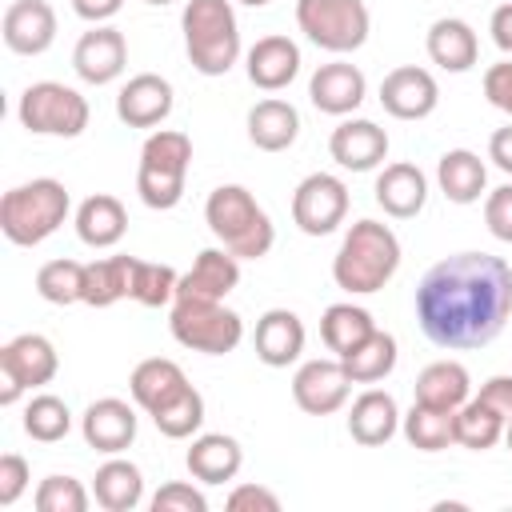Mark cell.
Here are the masks:
<instances>
[{"instance_id": "6da1fadb", "label": "cell", "mask_w": 512, "mask_h": 512, "mask_svg": "<svg viewBox=\"0 0 512 512\" xmlns=\"http://www.w3.org/2000/svg\"><path fill=\"white\" fill-rule=\"evenodd\" d=\"M512 316V268L492 252L436 260L416 284V324L448 352L492 344Z\"/></svg>"}, {"instance_id": "484cf974", "label": "cell", "mask_w": 512, "mask_h": 512, "mask_svg": "<svg viewBox=\"0 0 512 512\" xmlns=\"http://www.w3.org/2000/svg\"><path fill=\"white\" fill-rule=\"evenodd\" d=\"M184 388H188V376H184V368H180L176 360H168V356H148V360H140V364L132 368V376H128L132 404L144 408L148 416H152L156 408H164L168 400H176Z\"/></svg>"}, {"instance_id": "30bf717a", "label": "cell", "mask_w": 512, "mask_h": 512, "mask_svg": "<svg viewBox=\"0 0 512 512\" xmlns=\"http://www.w3.org/2000/svg\"><path fill=\"white\" fill-rule=\"evenodd\" d=\"M60 372V356L48 336L40 332H20L0 348V404L12 408L24 392L52 384Z\"/></svg>"}, {"instance_id": "db71d44e", "label": "cell", "mask_w": 512, "mask_h": 512, "mask_svg": "<svg viewBox=\"0 0 512 512\" xmlns=\"http://www.w3.org/2000/svg\"><path fill=\"white\" fill-rule=\"evenodd\" d=\"M240 4H248V8H264L268 0H240Z\"/></svg>"}, {"instance_id": "4316f807", "label": "cell", "mask_w": 512, "mask_h": 512, "mask_svg": "<svg viewBox=\"0 0 512 512\" xmlns=\"http://www.w3.org/2000/svg\"><path fill=\"white\" fill-rule=\"evenodd\" d=\"M424 48H428V60L444 72H468L480 56V40L472 32L468 20L460 16H440L432 20L428 36H424Z\"/></svg>"}, {"instance_id": "d4e9b609", "label": "cell", "mask_w": 512, "mask_h": 512, "mask_svg": "<svg viewBox=\"0 0 512 512\" xmlns=\"http://www.w3.org/2000/svg\"><path fill=\"white\" fill-rule=\"evenodd\" d=\"M184 464H188L192 480H200V484H228V480H236V472L244 464V448L228 432H200L192 440Z\"/></svg>"}, {"instance_id": "7c38bea8", "label": "cell", "mask_w": 512, "mask_h": 512, "mask_svg": "<svg viewBox=\"0 0 512 512\" xmlns=\"http://www.w3.org/2000/svg\"><path fill=\"white\" fill-rule=\"evenodd\" d=\"M352 380L344 372V360H304L292 376V400L308 416H332L348 404Z\"/></svg>"}, {"instance_id": "ac0fdd59", "label": "cell", "mask_w": 512, "mask_h": 512, "mask_svg": "<svg viewBox=\"0 0 512 512\" xmlns=\"http://www.w3.org/2000/svg\"><path fill=\"white\" fill-rule=\"evenodd\" d=\"M364 96H368V80L348 60L320 64L312 72V80H308V100L324 116H348V112H356L364 104Z\"/></svg>"}, {"instance_id": "11a10c76", "label": "cell", "mask_w": 512, "mask_h": 512, "mask_svg": "<svg viewBox=\"0 0 512 512\" xmlns=\"http://www.w3.org/2000/svg\"><path fill=\"white\" fill-rule=\"evenodd\" d=\"M144 4H156L160 8V4H172V0H144Z\"/></svg>"}, {"instance_id": "816d5d0a", "label": "cell", "mask_w": 512, "mask_h": 512, "mask_svg": "<svg viewBox=\"0 0 512 512\" xmlns=\"http://www.w3.org/2000/svg\"><path fill=\"white\" fill-rule=\"evenodd\" d=\"M488 160H492L500 172L512 176V124L492 132V140H488Z\"/></svg>"}, {"instance_id": "83f0119b", "label": "cell", "mask_w": 512, "mask_h": 512, "mask_svg": "<svg viewBox=\"0 0 512 512\" xmlns=\"http://www.w3.org/2000/svg\"><path fill=\"white\" fill-rule=\"evenodd\" d=\"M296 136H300V112L288 100L268 96L248 108V140L260 152H284L296 144Z\"/></svg>"}, {"instance_id": "b9f144b4", "label": "cell", "mask_w": 512, "mask_h": 512, "mask_svg": "<svg viewBox=\"0 0 512 512\" xmlns=\"http://www.w3.org/2000/svg\"><path fill=\"white\" fill-rule=\"evenodd\" d=\"M32 504H36V512H84L88 488L76 476H44Z\"/></svg>"}, {"instance_id": "d6986e66", "label": "cell", "mask_w": 512, "mask_h": 512, "mask_svg": "<svg viewBox=\"0 0 512 512\" xmlns=\"http://www.w3.org/2000/svg\"><path fill=\"white\" fill-rule=\"evenodd\" d=\"M328 152L340 168L348 172H372L376 164L388 160V132L376 124V120H364V116H352V120H340L328 136Z\"/></svg>"}, {"instance_id": "f5cc1de1", "label": "cell", "mask_w": 512, "mask_h": 512, "mask_svg": "<svg viewBox=\"0 0 512 512\" xmlns=\"http://www.w3.org/2000/svg\"><path fill=\"white\" fill-rule=\"evenodd\" d=\"M504 444H508V448H512V420H508V424H504Z\"/></svg>"}, {"instance_id": "9c48e42d", "label": "cell", "mask_w": 512, "mask_h": 512, "mask_svg": "<svg viewBox=\"0 0 512 512\" xmlns=\"http://www.w3.org/2000/svg\"><path fill=\"white\" fill-rule=\"evenodd\" d=\"M168 328H172V340L180 348H192L204 356H228L244 340V320H240V312L224 308V300L220 304L172 300Z\"/></svg>"}, {"instance_id": "f546056e", "label": "cell", "mask_w": 512, "mask_h": 512, "mask_svg": "<svg viewBox=\"0 0 512 512\" xmlns=\"http://www.w3.org/2000/svg\"><path fill=\"white\" fill-rule=\"evenodd\" d=\"M92 496H96V504H100L104 512H132V508H140V500H144V476H140V468H136L132 460L112 456V460H104V464L96 468V476H92Z\"/></svg>"}, {"instance_id": "d590c367", "label": "cell", "mask_w": 512, "mask_h": 512, "mask_svg": "<svg viewBox=\"0 0 512 512\" xmlns=\"http://www.w3.org/2000/svg\"><path fill=\"white\" fill-rule=\"evenodd\" d=\"M340 360H344V372H348L352 384H380L384 376H392V368L400 360V348H396V336L392 332H380L376 328L364 344H356Z\"/></svg>"}, {"instance_id": "44dd1931", "label": "cell", "mask_w": 512, "mask_h": 512, "mask_svg": "<svg viewBox=\"0 0 512 512\" xmlns=\"http://www.w3.org/2000/svg\"><path fill=\"white\" fill-rule=\"evenodd\" d=\"M244 72H248V80L260 92H280L300 72V44L288 40V36H280V32L276 36H260L248 48V56H244Z\"/></svg>"}, {"instance_id": "3957f363", "label": "cell", "mask_w": 512, "mask_h": 512, "mask_svg": "<svg viewBox=\"0 0 512 512\" xmlns=\"http://www.w3.org/2000/svg\"><path fill=\"white\" fill-rule=\"evenodd\" d=\"M204 220L208 232L240 260H260L276 244V228L268 212L256 204V196L244 184H220L204 200Z\"/></svg>"}, {"instance_id": "ab89813d", "label": "cell", "mask_w": 512, "mask_h": 512, "mask_svg": "<svg viewBox=\"0 0 512 512\" xmlns=\"http://www.w3.org/2000/svg\"><path fill=\"white\" fill-rule=\"evenodd\" d=\"M152 424H156L160 436H168V440H188V436H196L200 424H204V396L188 384L176 400H168L164 408L152 412Z\"/></svg>"}, {"instance_id": "836d02e7", "label": "cell", "mask_w": 512, "mask_h": 512, "mask_svg": "<svg viewBox=\"0 0 512 512\" xmlns=\"http://www.w3.org/2000/svg\"><path fill=\"white\" fill-rule=\"evenodd\" d=\"M372 332H376L372 312L360 308V304H352V300L328 304L324 316H320V340H324V348L336 352V356H348V352H352L356 344H364Z\"/></svg>"}, {"instance_id": "5bb4252c", "label": "cell", "mask_w": 512, "mask_h": 512, "mask_svg": "<svg viewBox=\"0 0 512 512\" xmlns=\"http://www.w3.org/2000/svg\"><path fill=\"white\" fill-rule=\"evenodd\" d=\"M380 104L388 116L396 120H424L436 112L440 104V88H436V76L428 68H416V64H400L392 68L384 80H380Z\"/></svg>"}, {"instance_id": "277c9868", "label": "cell", "mask_w": 512, "mask_h": 512, "mask_svg": "<svg viewBox=\"0 0 512 512\" xmlns=\"http://www.w3.org/2000/svg\"><path fill=\"white\" fill-rule=\"evenodd\" d=\"M68 208H72L68 188L52 176H36L0 196V232L16 248H36L68 220Z\"/></svg>"}, {"instance_id": "f1b7e54d", "label": "cell", "mask_w": 512, "mask_h": 512, "mask_svg": "<svg viewBox=\"0 0 512 512\" xmlns=\"http://www.w3.org/2000/svg\"><path fill=\"white\" fill-rule=\"evenodd\" d=\"M436 184L452 204H476L480 196H488V168L476 152L448 148L436 160Z\"/></svg>"}, {"instance_id": "bcb514c9", "label": "cell", "mask_w": 512, "mask_h": 512, "mask_svg": "<svg viewBox=\"0 0 512 512\" xmlns=\"http://www.w3.org/2000/svg\"><path fill=\"white\" fill-rule=\"evenodd\" d=\"M224 504L232 512H280V496L264 484H236Z\"/></svg>"}, {"instance_id": "5b68a950", "label": "cell", "mask_w": 512, "mask_h": 512, "mask_svg": "<svg viewBox=\"0 0 512 512\" xmlns=\"http://www.w3.org/2000/svg\"><path fill=\"white\" fill-rule=\"evenodd\" d=\"M184 52L200 76H224L240 60V24L232 0H188L180 12Z\"/></svg>"}, {"instance_id": "4fadbf2b", "label": "cell", "mask_w": 512, "mask_h": 512, "mask_svg": "<svg viewBox=\"0 0 512 512\" xmlns=\"http://www.w3.org/2000/svg\"><path fill=\"white\" fill-rule=\"evenodd\" d=\"M72 68L84 84H112L124 68H128V40L120 28L112 24H92V32H84L72 48Z\"/></svg>"}, {"instance_id": "f6af8a7d", "label": "cell", "mask_w": 512, "mask_h": 512, "mask_svg": "<svg viewBox=\"0 0 512 512\" xmlns=\"http://www.w3.org/2000/svg\"><path fill=\"white\" fill-rule=\"evenodd\" d=\"M28 480H32L28 460L16 456V452H4V456H0V508H12V504L24 496Z\"/></svg>"}, {"instance_id": "7bdbcfd3", "label": "cell", "mask_w": 512, "mask_h": 512, "mask_svg": "<svg viewBox=\"0 0 512 512\" xmlns=\"http://www.w3.org/2000/svg\"><path fill=\"white\" fill-rule=\"evenodd\" d=\"M152 512H208V496L184 480H168L152 496Z\"/></svg>"}, {"instance_id": "1f68e13d", "label": "cell", "mask_w": 512, "mask_h": 512, "mask_svg": "<svg viewBox=\"0 0 512 512\" xmlns=\"http://www.w3.org/2000/svg\"><path fill=\"white\" fill-rule=\"evenodd\" d=\"M132 268L136 256H104L84 264V300L88 308H112L116 300H132Z\"/></svg>"}, {"instance_id": "ba28073f", "label": "cell", "mask_w": 512, "mask_h": 512, "mask_svg": "<svg viewBox=\"0 0 512 512\" xmlns=\"http://www.w3.org/2000/svg\"><path fill=\"white\" fill-rule=\"evenodd\" d=\"M88 100L60 84V80H36L20 92V104H16V120L32 132V136H80L88 128Z\"/></svg>"}, {"instance_id": "cb8c5ba5", "label": "cell", "mask_w": 512, "mask_h": 512, "mask_svg": "<svg viewBox=\"0 0 512 512\" xmlns=\"http://www.w3.org/2000/svg\"><path fill=\"white\" fill-rule=\"evenodd\" d=\"M376 204L396 216V220H412L424 212V200H428V176L408 164V160H396V164H384V172L376 176Z\"/></svg>"}, {"instance_id": "7a4b0ae2", "label": "cell", "mask_w": 512, "mask_h": 512, "mask_svg": "<svg viewBox=\"0 0 512 512\" xmlns=\"http://www.w3.org/2000/svg\"><path fill=\"white\" fill-rule=\"evenodd\" d=\"M400 268V240L380 220H356L336 256H332V280L348 296H372L380 292Z\"/></svg>"}, {"instance_id": "60d3db41", "label": "cell", "mask_w": 512, "mask_h": 512, "mask_svg": "<svg viewBox=\"0 0 512 512\" xmlns=\"http://www.w3.org/2000/svg\"><path fill=\"white\" fill-rule=\"evenodd\" d=\"M176 268L172 264H160V260H140L136 256V268H132V300L144 304V308H164L176 300Z\"/></svg>"}, {"instance_id": "e575fe53", "label": "cell", "mask_w": 512, "mask_h": 512, "mask_svg": "<svg viewBox=\"0 0 512 512\" xmlns=\"http://www.w3.org/2000/svg\"><path fill=\"white\" fill-rule=\"evenodd\" d=\"M400 432L416 452H444L456 444V412L412 400L408 416H400Z\"/></svg>"}, {"instance_id": "8fae6325", "label": "cell", "mask_w": 512, "mask_h": 512, "mask_svg": "<svg viewBox=\"0 0 512 512\" xmlns=\"http://www.w3.org/2000/svg\"><path fill=\"white\" fill-rule=\"evenodd\" d=\"M348 216V184L332 172H312L292 192V224L304 236H328Z\"/></svg>"}, {"instance_id": "2e32d148", "label": "cell", "mask_w": 512, "mask_h": 512, "mask_svg": "<svg viewBox=\"0 0 512 512\" xmlns=\"http://www.w3.org/2000/svg\"><path fill=\"white\" fill-rule=\"evenodd\" d=\"M0 36L16 56H44L56 40V12L48 0H12L0 20Z\"/></svg>"}, {"instance_id": "681fc988", "label": "cell", "mask_w": 512, "mask_h": 512, "mask_svg": "<svg viewBox=\"0 0 512 512\" xmlns=\"http://www.w3.org/2000/svg\"><path fill=\"white\" fill-rule=\"evenodd\" d=\"M488 32H492V44H496L504 56H512V0H508V4H500V8L492 12Z\"/></svg>"}, {"instance_id": "8992f818", "label": "cell", "mask_w": 512, "mask_h": 512, "mask_svg": "<svg viewBox=\"0 0 512 512\" xmlns=\"http://www.w3.org/2000/svg\"><path fill=\"white\" fill-rule=\"evenodd\" d=\"M192 168V140L176 128H156L140 148L136 192L152 212H168L184 200V180Z\"/></svg>"}, {"instance_id": "ee69618b", "label": "cell", "mask_w": 512, "mask_h": 512, "mask_svg": "<svg viewBox=\"0 0 512 512\" xmlns=\"http://www.w3.org/2000/svg\"><path fill=\"white\" fill-rule=\"evenodd\" d=\"M484 224L496 240L512 244V184H500L484 196Z\"/></svg>"}, {"instance_id": "8d00e7d4", "label": "cell", "mask_w": 512, "mask_h": 512, "mask_svg": "<svg viewBox=\"0 0 512 512\" xmlns=\"http://www.w3.org/2000/svg\"><path fill=\"white\" fill-rule=\"evenodd\" d=\"M504 416L484 404L480 396H468L460 408H456V444L468 448V452H484L492 448L496 440H504Z\"/></svg>"}, {"instance_id": "ffe728a7", "label": "cell", "mask_w": 512, "mask_h": 512, "mask_svg": "<svg viewBox=\"0 0 512 512\" xmlns=\"http://www.w3.org/2000/svg\"><path fill=\"white\" fill-rule=\"evenodd\" d=\"M172 104H176V92L156 72H140V76H132L116 92V116L128 128H156V124H164L172 116Z\"/></svg>"}, {"instance_id": "e0dca14e", "label": "cell", "mask_w": 512, "mask_h": 512, "mask_svg": "<svg viewBox=\"0 0 512 512\" xmlns=\"http://www.w3.org/2000/svg\"><path fill=\"white\" fill-rule=\"evenodd\" d=\"M236 284H240V256H232L228 248H200L192 268L176 284V300L220 304Z\"/></svg>"}, {"instance_id": "f35d334b", "label": "cell", "mask_w": 512, "mask_h": 512, "mask_svg": "<svg viewBox=\"0 0 512 512\" xmlns=\"http://www.w3.org/2000/svg\"><path fill=\"white\" fill-rule=\"evenodd\" d=\"M36 292H40L48 304H60V308L84 300V264H80V260H68V256L40 264V272H36Z\"/></svg>"}, {"instance_id": "9a60e30c", "label": "cell", "mask_w": 512, "mask_h": 512, "mask_svg": "<svg viewBox=\"0 0 512 512\" xmlns=\"http://www.w3.org/2000/svg\"><path fill=\"white\" fill-rule=\"evenodd\" d=\"M80 436H84L88 448H96L104 456H120L136 440V408L120 396H100L84 408Z\"/></svg>"}, {"instance_id": "52a82bcc", "label": "cell", "mask_w": 512, "mask_h": 512, "mask_svg": "<svg viewBox=\"0 0 512 512\" xmlns=\"http://www.w3.org/2000/svg\"><path fill=\"white\" fill-rule=\"evenodd\" d=\"M296 24L316 48L332 56H348L364 48L372 32V16L364 0H296Z\"/></svg>"}, {"instance_id": "d6a6232c", "label": "cell", "mask_w": 512, "mask_h": 512, "mask_svg": "<svg viewBox=\"0 0 512 512\" xmlns=\"http://www.w3.org/2000/svg\"><path fill=\"white\" fill-rule=\"evenodd\" d=\"M468 396H472V376H468V368H464L460 360H432V364L416 376V400H420V404L456 412Z\"/></svg>"}, {"instance_id": "7402d4cb", "label": "cell", "mask_w": 512, "mask_h": 512, "mask_svg": "<svg viewBox=\"0 0 512 512\" xmlns=\"http://www.w3.org/2000/svg\"><path fill=\"white\" fill-rule=\"evenodd\" d=\"M304 320L292 312V308H268L260 320H256V360L268 364V368H288L300 360L304 352Z\"/></svg>"}, {"instance_id": "603a6c76", "label": "cell", "mask_w": 512, "mask_h": 512, "mask_svg": "<svg viewBox=\"0 0 512 512\" xmlns=\"http://www.w3.org/2000/svg\"><path fill=\"white\" fill-rule=\"evenodd\" d=\"M400 432V408L396 396L384 388H368L348 408V436L364 448H380Z\"/></svg>"}, {"instance_id": "c3c4849f", "label": "cell", "mask_w": 512, "mask_h": 512, "mask_svg": "<svg viewBox=\"0 0 512 512\" xmlns=\"http://www.w3.org/2000/svg\"><path fill=\"white\" fill-rule=\"evenodd\" d=\"M476 396H480L484 404H492L504 420H512V376H488Z\"/></svg>"}, {"instance_id": "4dcf8cb0", "label": "cell", "mask_w": 512, "mask_h": 512, "mask_svg": "<svg viewBox=\"0 0 512 512\" xmlns=\"http://www.w3.org/2000/svg\"><path fill=\"white\" fill-rule=\"evenodd\" d=\"M124 232H128V212L116 196L96 192L76 208V236L88 248H112L124 240Z\"/></svg>"}, {"instance_id": "74e56055", "label": "cell", "mask_w": 512, "mask_h": 512, "mask_svg": "<svg viewBox=\"0 0 512 512\" xmlns=\"http://www.w3.org/2000/svg\"><path fill=\"white\" fill-rule=\"evenodd\" d=\"M24 432H28L32 440H40V444L64 440V436L72 432V412H68V404H64L60 396H52V392L32 396V400L24 404Z\"/></svg>"}, {"instance_id": "f907efd6", "label": "cell", "mask_w": 512, "mask_h": 512, "mask_svg": "<svg viewBox=\"0 0 512 512\" xmlns=\"http://www.w3.org/2000/svg\"><path fill=\"white\" fill-rule=\"evenodd\" d=\"M124 8V0H72V12L88 24H104Z\"/></svg>"}, {"instance_id": "7dc6e473", "label": "cell", "mask_w": 512, "mask_h": 512, "mask_svg": "<svg viewBox=\"0 0 512 512\" xmlns=\"http://www.w3.org/2000/svg\"><path fill=\"white\" fill-rule=\"evenodd\" d=\"M484 96L492 108H500L504 116H512V56L500 64H488L484 72Z\"/></svg>"}]
</instances>
